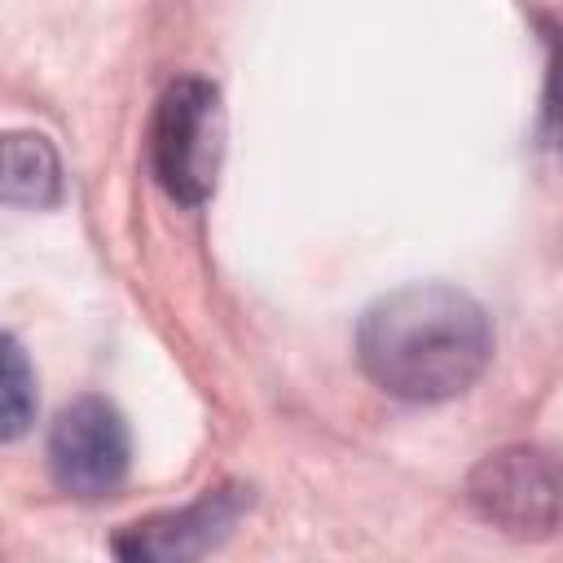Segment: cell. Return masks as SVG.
<instances>
[{
  "label": "cell",
  "mask_w": 563,
  "mask_h": 563,
  "mask_svg": "<svg viewBox=\"0 0 563 563\" xmlns=\"http://www.w3.org/2000/svg\"><path fill=\"white\" fill-rule=\"evenodd\" d=\"M356 356L387 396L449 400L484 374L493 321L466 290L413 282L369 303L356 330Z\"/></svg>",
  "instance_id": "obj_1"
},
{
  "label": "cell",
  "mask_w": 563,
  "mask_h": 563,
  "mask_svg": "<svg viewBox=\"0 0 563 563\" xmlns=\"http://www.w3.org/2000/svg\"><path fill=\"white\" fill-rule=\"evenodd\" d=\"M220 141H224V114L216 84L198 75L167 84L150 128V163L158 185L176 202L198 207L211 198L220 176Z\"/></svg>",
  "instance_id": "obj_2"
},
{
  "label": "cell",
  "mask_w": 563,
  "mask_h": 563,
  "mask_svg": "<svg viewBox=\"0 0 563 563\" xmlns=\"http://www.w3.org/2000/svg\"><path fill=\"white\" fill-rule=\"evenodd\" d=\"M128 427L101 396L70 400L48 431V471L70 497H106L128 475Z\"/></svg>",
  "instance_id": "obj_3"
},
{
  "label": "cell",
  "mask_w": 563,
  "mask_h": 563,
  "mask_svg": "<svg viewBox=\"0 0 563 563\" xmlns=\"http://www.w3.org/2000/svg\"><path fill=\"white\" fill-rule=\"evenodd\" d=\"M466 497L510 537H550L559 528V466L541 449L515 444L488 453L471 471Z\"/></svg>",
  "instance_id": "obj_4"
},
{
  "label": "cell",
  "mask_w": 563,
  "mask_h": 563,
  "mask_svg": "<svg viewBox=\"0 0 563 563\" xmlns=\"http://www.w3.org/2000/svg\"><path fill=\"white\" fill-rule=\"evenodd\" d=\"M242 506H246L242 488H216V493H207L202 501H194L185 510L132 523L128 532L114 537V554H123V559H158V563L198 559V554L216 550L233 532Z\"/></svg>",
  "instance_id": "obj_5"
},
{
  "label": "cell",
  "mask_w": 563,
  "mask_h": 563,
  "mask_svg": "<svg viewBox=\"0 0 563 563\" xmlns=\"http://www.w3.org/2000/svg\"><path fill=\"white\" fill-rule=\"evenodd\" d=\"M62 198V158L40 132H0V202L53 207Z\"/></svg>",
  "instance_id": "obj_6"
},
{
  "label": "cell",
  "mask_w": 563,
  "mask_h": 563,
  "mask_svg": "<svg viewBox=\"0 0 563 563\" xmlns=\"http://www.w3.org/2000/svg\"><path fill=\"white\" fill-rule=\"evenodd\" d=\"M35 422V374L13 334L0 330V440L26 435Z\"/></svg>",
  "instance_id": "obj_7"
}]
</instances>
